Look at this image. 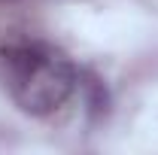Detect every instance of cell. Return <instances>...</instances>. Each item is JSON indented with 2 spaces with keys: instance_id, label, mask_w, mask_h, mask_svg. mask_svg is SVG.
Masks as SVG:
<instances>
[{
  "instance_id": "cell-1",
  "label": "cell",
  "mask_w": 158,
  "mask_h": 155,
  "mask_svg": "<svg viewBox=\"0 0 158 155\" xmlns=\"http://www.w3.org/2000/svg\"><path fill=\"white\" fill-rule=\"evenodd\" d=\"M0 82L27 116H52L79 88L70 55L46 40H19L0 49Z\"/></svg>"
}]
</instances>
